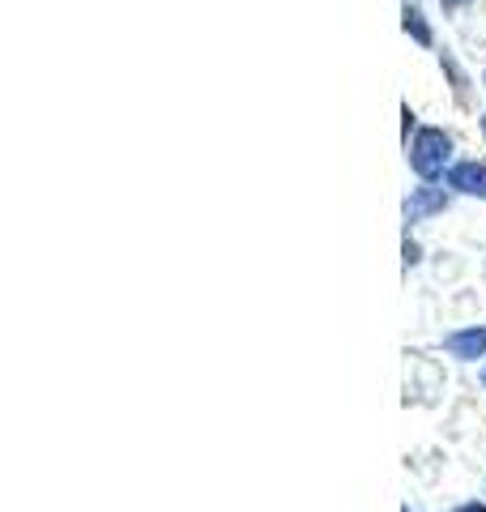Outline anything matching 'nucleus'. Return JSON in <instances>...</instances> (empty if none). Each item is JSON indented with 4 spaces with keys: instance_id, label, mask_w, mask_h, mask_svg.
Listing matches in <instances>:
<instances>
[{
    "instance_id": "f257e3e1",
    "label": "nucleus",
    "mask_w": 486,
    "mask_h": 512,
    "mask_svg": "<svg viewBox=\"0 0 486 512\" xmlns=\"http://www.w3.org/2000/svg\"><path fill=\"white\" fill-rule=\"evenodd\" d=\"M444 158H448V137L435 133V128H427V133L418 137V146H414V167H418V175H440Z\"/></svg>"
},
{
    "instance_id": "f03ea898",
    "label": "nucleus",
    "mask_w": 486,
    "mask_h": 512,
    "mask_svg": "<svg viewBox=\"0 0 486 512\" xmlns=\"http://www.w3.org/2000/svg\"><path fill=\"white\" fill-rule=\"evenodd\" d=\"M452 184L465 188V192H486V167H478V163H461L457 171H452Z\"/></svg>"
},
{
    "instance_id": "7ed1b4c3",
    "label": "nucleus",
    "mask_w": 486,
    "mask_h": 512,
    "mask_svg": "<svg viewBox=\"0 0 486 512\" xmlns=\"http://www.w3.org/2000/svg\"><path fill=\"white\" fill-rule=\"evenodd\" d=\"M457 355H482L486 350V333H461V338H452L448 342Z\"/></svg>"
},
{
    "instance_id": "20e7f679",
    "label": "nucleus",
    "mask_w": 486,
    "mask_h": 512,
    "mask_svg": "<svg viewBox=\"0 0 486 512\" xmlns=\"http://www.w3.org/2000/svg\"><path fill=\"white\" fill-rule=\"evenodd\" d=\"M405 30H414V35H418V43H427L431 35H427V26H423V13H405Z\"/></svg>"
},
{
    "instance_id": "39448f33",
    "label": "nucleus",
    "mask_w": 486,
    "mask_h": 512,
    "mask_svg": "<svg viewBox=\"0 0 486 512\" xmlns=\"http://www.w3.org/2000/svg\"><path fill=\"white\" fill-rule=\"evenodd\" d=\"M457 512H486V508H478V504H465V508H457Z\"/></svg>"
}]
</instances>
